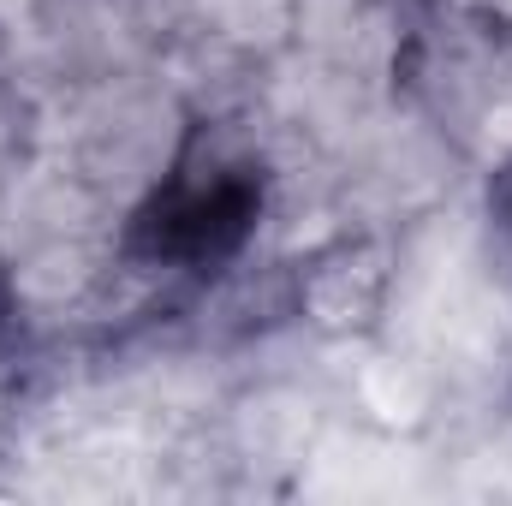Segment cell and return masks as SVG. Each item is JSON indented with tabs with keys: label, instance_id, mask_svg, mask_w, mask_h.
<instances>
[{
	"label": "cell",
	"instance_id": "6da1fadb",
	"mask_svg": "<svg viewBox=\"0 0 512 506\" xmlns=\"http://www.w3.org/2000/svg\"><path fill=\"white\" fill-rule=\"evenodd\" d=\"M256 221V185L245 173H221L209 185H173L137 227V245L167 262H215Z\"/></svg>",
	"mask_w": 512,
	"mask_h": 506
}]
</instances>
